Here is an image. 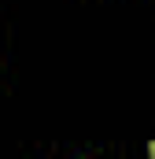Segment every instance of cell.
<instances>
[{"instance_id":"1","label":"cell","mask_w":155,"mask_h":159,"mask_svg":"<svg viewBox=\"0 0 155 159\" xmlns=\"http://www.w3.org/2000/svg\"><path fill=\"white\" fill-rule=\"evenodd\" d=\"M152 156H155V141H152Z\"/></svg>"}]
</instances>
